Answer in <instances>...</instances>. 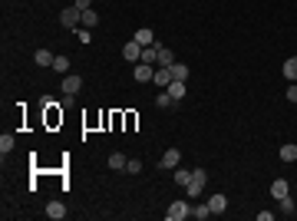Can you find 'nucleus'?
<instances>
[{
	"instance_id": "1",
	"label": "nucleus",
	"mask_w": 297,
	"mask_h": 221,
	"mask_svg": "<svg viewBox=\"0 0 297 221\" xmlns=\"http://www.w3.org/2000/svg\"><path fill=\"white\" fill-rule=\"evenodd\" d=\"M205 182H208V172H205V168H195L192 178H188V185H185V191L188 195H201V191H205Z\"/></svg>"
},
{
	"instance_id": "2",
	"label": "nucleus",
	"mask_w": 297,
	"mask_h": 221,
	"mask_svg": "<svg viewBox=\"0 0 297 221\" xmlns=\"http://www.w3.org/2000/svg\"><path fill=\"white\" fill-rule=\"evenodd\" d=\"M188 215H192V205H188V201H172V205H168V211H165V218L168 221H185Z\"/></svg>"
},
{
	"instance_id": "3",
	"label": "nucleus",
	"mask_w": 297,
	"mask_h": 221,
	"mask_svg": "<svg viewBox=\"0 0 297 221\" xmlns=\"http://www.w3.org/2000/svg\"><path fill=\"white\" fill-rule=\"evenodd\" d=\"M60 23H63V27H79V23H83V10H79V7H63V10H60Z\"/></svg>"
},
{
	"instance_id": "4",
	"label": "nucleus",
	"mask_w": 297,
	"mask_h": 221,
	"mask_svg": "<svg viewBox=\"0 0 297 221\" xmlns=\"http://www.w3.org/2000/svg\"><path fill=\"white\" fill-rule=\"evenodd\" d=\"M178 162H182V152H178V149H168V152L159 158V168H162V172H165V168H172V172H175Z\"/></svg>"
},
{
	"instance_id": "5",
	"label": "nucleus",
	"mask_w": 297,
	"mask_h": 221,
	"mask_svg": "<svg viewBox=\"0 0 297 221\" xmlns=\"http://www.w3.org/2000/svg\"><path fill=\"white\" fill-rule=\"evenodd\" d=\"M60 86H63V93H69V96H76L79 86H83V79L76 76V73H66L63 79H60Z\"/></svg>"
},
{
	"instance_id": "6",
	"label": "nucleus",
	"mask_w": 297,
	"mask_h": 221,
	"mask_svg": "<svg viewBox=\"0 0 297 221\" xmlns=\"http://www.w3.org/2000/svg\"><path fill=\"white\" fill-rule=\"evenodd\" d=\"M122 56H126L129 63H139V60H142V46L135 43V40H129V43L122 46Z\"/></svg>"
},
{
	"instance_id": "7",
	"label": "nucleus",
	"mask_w": 297,
	"mask_h": 221,
	"mask_svg": "<svg viewBox=\"0 0 297 221\" xmlns=\"http://www.w3.org/2000/svg\"><path fill=\"white\" fill-rule=\"evenodd\" d=\"M152 76H155L152 63H135V79H139V83H152Z\"/></svg>"
},
{
	"instance_id": "8",
	"label": "nucleus",
	"mask_w": 297,
	"mask_h": 221,
	"mask_svg": "<svg viewBox=\"0 0 297 221\" xmlns=\"http://www.w3.org/2000/svg\"><path fill=\"white\" fill-rule=\"evenodd\" d=\"M132 40H135V43H139V46H152V43H155V33H152V30H149V27H139Z\"/></svg>"
},
{
	"instance_id": "9",
	"label": "nucleus",
	"mask_w": 297,
	"mask_h": 221,
	"mask_svg": "<svg viewBox=\"0 0 297 221\" xmlns=\"http://www.w3.org/2000/svg\"><path fill=\"white\" fill-rule=\"evenodd\" d=\"M152 83H159V86H168V83H172V69L168 66H155V76H152Z\"/></svg>"
},
{
	"instance_id": "10",
	"label": "nucleus",
	"mask_w": 297,
	"mask_h": 221,
	"mask_svg": "<svg viewBox=\"0 0 297 221\" xmlns=\"http://www.w3.org/2000/svg\"><path fill=\"white\" fill-rule=\"evenodd\" d=\"M53 60H56V56L53 53H50V50H36V53H33V63H36V66H53Z\"/></svg>"
},
{
	"instance_id": "11",
	"label": "nucleus",
	"mask_w": 297,
	"mask_h": 221,
	"mask_svg": "<svg viewBox=\"0 0 297 221\" xmlns=\"http://www.w3.org/2000/svg\"><path fill=\"white\" fill-rule=\"evenodd\" d=\"M165 89H168V96H172V99L178 102L182 96H185V79H172V83H168Z\"/></svg>"
},
{
	"instance_id": "12",
	"label": "nucleus",
	"mask_w": 297,
	"mask_h": 221,
	"mask_svg": "<svg viewBox=\"0 0 297 221\" xmlns=\"http://www.w3.org/2000/svg\"><path fill=\"white\" fill-rule=\"evenodd\" d=\"M46 218H53V221H63V218H66V208L60 205V201H50V205H46Z\"/></svg>"
},
{
	"instance_id": "13",
	"label": "nucleus",
	"mask_w": 297,
	"mask_h": 221,
	"mask_svg": "<svg viewBox=\"0 0 297 221\" xmlns=\"http://www.w3.org/2000/svg\"><path fill=\"white\" fill-rule=\"evenodd\" d=\"M208 208H211V215H221V211L228 208V198H225V195H211V198H208Z\"/></svg>"
},
{
	"instance_id": "14",
	"label": "nucleus",
	"mask_w": 297,
	"mask_h": 221,
	"mask_svg": "<svg viewBox=\"0 0 297 221\" xmlns=\"http://www.w3.org/2000/svg\"><path fill=\"white\" fill-rule=\"evenodd\" d=\"M126 162H129V158H126L122 152H112L109 155V168H112V172H126Z\"/></svg>"
},
{
	"instance_id": "15",
	"label": "nucleus",
	"mask_w": 297,
	"mask_h": 221,
	"mask_svg": "<svg viewBox=\"0 0 297 221\" xmlns=\"http://www.w3.org/2000/svg\"><path fill=\"white\" fill-rule=\"evenodd\" d=\"M287 185H291L287 178H274V185H271V195H274V198H284V195H287Z\"/></svg>"
},
{
	"instance_id": "16",
	"label": "nucleus",
	"mask_w": 297,
	"mask_h": 221,
	"mask_svg": "<svg viewBox=\"0 0 297 221\" xmlns=\"http://www.w3.org/2000/svg\"><path fill=\"white\" fill-rule=\"evenodd\" d=\"M155 106H159V109H172V106H175V99L168 96V89H162V93L155 96Z\"/></svg>"
},
{
	"instance_id": "17",
	"label": "nucleus",
	"mask_w": 297,
	"mask_h": 221,
	"mask_svg": "<svg viewBox=\"0 0 297 221\" xmlns=\"http://www.w3.org/2000/svg\"><path fill=\"white\" fill-rule=\"evenodd\" d=\"M50 69H56L60 76H66V73H69V56H56V60H53V66H50Z\"/></svg>"
},
{
	"instance_id": "18",
	"label": "nucleus",
	"mask_w": 297,
	"mask_h": 221,
	"mask_svg": "<svg viewBox=\"0 0 297 221\" xmlns=\"http://www.w3.org/2000/svg\"><path fill=\"white\" fill-rule=\"evenodd\" d=\"M172 63H175V53H172L168 46H162V50H159V66H172Z\"/></svg>"
},
{
	"instance_id": "19",
	"label": "nucleus",
	"mask_w": 297,
	"mask_h": 221,
	"mask_svg": "<svg viewBox=\"0 0 297 221\" xmlns=\"http://www.w3.org/2000/svg\"><path fill=\"white\" fill-rule=\"evenodd\" d=\"M168 69H172V79H188V66H185V63H178V60H175Z\"/></svg>"
},
{
	"instance_id": "20",
	"label": "nucleus",
	"mask_w": 297,
	"mask_h": 221,
	"mask_svg": "<svg viewBox=\"0 0 297 221\" xmlns=\"http://www.w3.org/2000/svg\"><path fill=\"white\" fill-rule=\"evenodd\" d=\"M284 79H297V56L284 60Z\"/></svg>"
},
{
	"instance_id": "21",
	"label": "nucleus",
	"mask_w": 297,
	"mask_h": 221,
	"mask_svg": "<svg viewBox=\"0 0 297 221\" xmlns=\"http://www.w3.org/2000/svg\"><path fill=\"white\" fill-rule=\"evenodd\" d=\"M281 162H297V145H281Z\"/></svg>"
},
{
	"instance_id": "22",
	"label": "nucleus",
	"mask_w": 297,
	"mask_h": 221,
	"mask_svg": "<svg viewBox=\"0 0 297 221\" xmlns=\"http://www.w3.org/2000/svg\"><path fill=\"white\" fill-rule=\"evenodd\" d=\"M192 215H195L198 221H205V218H211V208H208V201H205V205H195V208H192Z\"/></svg>"
},
{
	"instance_id": "23",
	"label": "nucleus",
	"mask_w": 297,
	"mask_h": 221,
	"mask_svg": "<svg viewBox=\"0 0 297 221\" xmlns=\"http://www.w3.org/2000/svg\"><path fill=\"white\" fill-rule=\"evenodd\" d=\"M99 23V13L93 10V7H89V10H83V27H96Z\"/></svg>"
},
{
	"instance_id": "24",
	"label": "nucleus",
	"mask_w": 297,
	"mask_h": 221,
	"mask_svg": "<svg viewBox=\"0 0 297 221\" xmlns=\"http://www.w3.org/2000/svg\"><path fill=\"white\" fill-rule=\"evenodd\" d=\"M188 178H192V172H188V168H175V185L185 188V185H188Z\"/></svg>"
},
{
	"instance_id": "25",
	"label": "nucleus",
	"mask_w": 297,
	"mask_h": 221,
	"mask_svg": "<svg viewBox=\"0 0 297 221\" xmlns=\"http://www.w3.org/2000/svg\"><path fill=\"white\" fill-rule=\"evenodd\" d=\"M10 149H13V135H10V132H3V135H0V152L7 155Z\"/></svg>"
},
{
	"instance_id": "26",
	"label": "nucleus",
	"mask_w": 297,
	"mask_h": 221,
	"mask_svg": "<svg viewBox=\"0 0 297 221\" xmlns=\"http://www.w3.org/2000/svg\"><path fill=\"white\" fill-rule=\"evenodd\" d=\"M126 172H129V175H139V172H142V162H139V158H129V162H126Z\"/></svg>"
},
{
	"instance_id": "27",
	"label": "nucleus",
	"mask_w": 297,
	"mask_h": 221,
	"mask_svg": "<svg viewBox=\"0 0 297 221\" xmlns=\"http://www.w3.org/2000/svg\"><path fill=\"white\" fill-rule=\"evenodd\" d=\"M277 201H281V211H287V215H294V201L287 198V195H284V198H277Z\"/></svg>"
},
{
	"instance_id": "28",
	"label": "nucleus",
	"mask_w": 297,
	"mask_h": 221,
	"mask_svg": "<svg viewBox=\"0 0 297 221\" xmlns=\"http://www.w3.org/2000/svg\"><path fill=\"white\" fill-rule=\"evenodd\" d=\"M76 36H79V43H93V33H89V30H76Z\"/></svg>"
},
{
	"instance_id": "29",
	"label": "nucleus",
	"mask_w": 297,
	"mask_h": 221,
	"mask_svg": "<svg viewBox=\"0 0 297 221\" xmlns=\"http://www.w3.org/2000/svg\"><path fill=\"white\" fill-rule=\"evenodd\" d=\"M287 99L297 102V83H291V86H287Z\"/></svg>"
},
{
	"instance_id": "30",
	"label": "nucleus",
	"mask_w": 297,
	"mask_h": 221,
	"mask_svg": "<svg viewBox=\"0 0 297 221\" xmlns=\"http://www.w3.org/2000/svg\"><path fill=\"white\" fill-rule=\"evenodd\" d=\"M73 7H79V10H89V7H93V0H73Z\"/></svg>"
}]
</instances>
